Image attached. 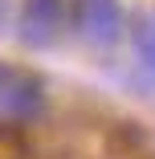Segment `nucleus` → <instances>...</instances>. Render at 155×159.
<instances>
[{"label": "nucleus", "instance_id": "obj_1", "mask_svg": "<svg viewBox=\"0 0 155 159\" xmlns=\"http://www.w3.org/2000/svg\"><path fill=\"white\" fill-rule=\"evenodd\" d=\"M45 106L41 82L16 66H0V122H29Z\"/></svg>", "mask_w": 155, "mask_h": 159}, {"label": "nucleus", "instance_id": "obj_2", "mask_svg": "<svg viewBox=\"0 0 155 159\" xmlns=\"http://www.w3.org/2000/svg\"><path fill=\"white\" fill-rule=\"evenodd\" d=\"M74 25L82 41L106 49L122 37V8L118 0H74Z\"/></svg>", "mask_w": 155, "mask_h": 159}, {"label": "nucleus", "instance_id": "obj_3", "mask_svg": "<svg viewBox=\"0 0 155 159\" xmlns=\"http://www.w3.org/2000/svg\"><path fill=\"white\" fill-rule=\"evenodd\" d=\"M61 20H66V4L61 0H25L21 20H16V37L33 49H45L57 41Z\"/></svg>", "mask_w": 155, "mask_h": 159}, {"label": "nucleus", "instance_id": "obj_4", "mask_svg": "<svg viewBox=\"0 0 155 159\" xmlns=\"http://www.w3.org/2000/svg\"><path fill=\"white\" fill-rule=\"evenodd\" d=\"M135 45H139V57H143V66L155 70V20L151 25H139V33H135Z\"/></svg>", "mask_w": 155, "mask_h": 159}]
</instances>
